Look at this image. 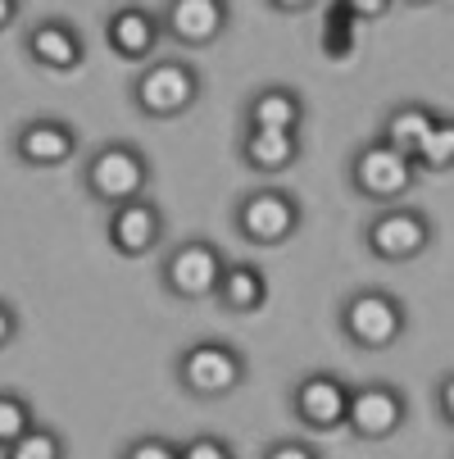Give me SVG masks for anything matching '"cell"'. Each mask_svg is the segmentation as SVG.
<instances>
[{"mask_svg": "<svg viewBox=\"0 0 454 459\" xmlns=\"http://www.w3.org/2000/svg\"><path fill=\"white\" fill-rule=\"evenodd\" d=\"M205 96V78L191 59L182 55H155L146 59L141 69L127 82V100L141 118H155V123H168V118H182L201 105Z\"/></svg>", "mask_w": 454, "mask_h": 459, "instance_id": "6da1fadb", "label": "cell"}, {"mask_svg": "<svg viewBox=\"0 0 454 459\" xmlns=\"http://www.w3.org/2000/svg\"><path fill=\"white\" fill-rule=\"evenodd\" d=\"M173 382L191 401H227L250 382V359L236 342L201 337L173 355Z\"/></svg>", "mask_w": 454, "mask_h": 459, "instance_id": "7a4b0ae2", "label": "cell"}, {"mask_svg": "<svg viewBox=\"0 0 454 459\" xmlns=\"http://www.w3.org/2000/svg\"><path fill=\"white\" fill-rule=\"evenodd\" d=\"M78 182H82V191H87V201L114 210V205L137 201V195L150 191L155 164H150V155H146L137 142L109 137V142H100L96 151H87Z\"/></svg>", "mask_w": 454, "mask_h": 459, "instance_id": "3957f363", "label": "cell"}, {"mask_svg": "<svg viewBox=\"0 0 454 459\" xmlns=\"http://www.w3.org/2000/svg\"><path fill=\"white\" fill-rule=\"evenodd\" d=\"M337 327L350 351L364 355H381V351H396L409 333V305L386 291V287H355L341 309H337Z\"/></svg>", "mask_w": 454, "mask_h": 459, "instance_id": "277c9868", "label": "cell"}, {"mask_svg": "<svg viewBox=\"0 0 454 459\" xmlns=\"http://www.w3.org/2000/svg\"><path fill=\"white\" fill-rule=\"evenodd\" d=\"M300 228H304V201L278 182H259L241 191L232 205V232L259 250H282L287 241L300 237Z\"/></svg>", "mask_w": 454, "mask_h": 459, "instance_id": "5b68a950", "label": "cell"}, {"mask_svg": "<svg viewBox=\"0 0 454 459\" xmlns=\"http://www.w3.org/2000/svg\"><path fill=\"white\" fill-rule=\"evenodd\" d=\"M423 169L414 155H405L400 146H391L386 137H368L350 151L346 160V182L359 201L368 205H400L405 195L418 186Z\"/></svg>", "mask_w": 454, "mask_h": 459, "instance_id": "8992f818", "label": "cell"}, {"mask_svg": "<svg viewBox=\"0 0 454 459\" xmlns=\"http://www.w3.org/2000/svg\"><path fill=\"white\" fill-rule=\"evenodd\" d=\"M223 269H227V255L218 250V241L182 237L177 246H168L159 255V287H164L168 300L201 305V300H214V291L223 282Z\"/></svg>", "mask_w": 454, "mask_h": 459, "instance_id": "52a82bcc", "label": "cell"}, {"mask_svg": "<svg viewBox=\"0 0 454 459\" xmlns=\"http://www.w3.org/2000/svg\"><path fill=\"white\" fill-rule=\"evenodd\" d=\"M436 241V223L418 205H377L364 223V250L377 264H414Z\"/></svg>", "mask_w": 454, "mask_h": 459, "instance_id": "ba28073f", "label": "cell"}, {"mask_svg": "<svg viewBox=\"0 0 454 459\" xmlns=\"http://www.w3.org/2000/svg\"><path fill=\"white\" fill-rule=\"evenodd\" d=\"M405 423H409V396H405V386L386 382V377L355 382L350 414H346V432L355 441L381 446V441H391Z\"/></svg>", "mask_w": 454, "mask_h": 459, "instance_id": "9c48e42d", "label": "cell"}, {"mask_svg": "<svg viewBox=\"0 0 454 459\" xmlns=\"http://www.w3.org/2000/svg\"><path fill=\"white\" fill-rule=\"evenodd\" d=\"M350 396H355V382H346L332 368H313V373L291 382L287 401H291V419L304 432H337V428H346Z\"/></svg>", "mask_w": 454, "mask_h": 459, "instance_id": "30bf717a", "label": "cell"}, {"mask_svg": "<svg viewBox=\"0 0 454 459\" xmlns=\"http://www.w3.org/2000/svg\"><path fill=\"white\" fill-rule=\"evenodd\" d=\"M10 151L23 169H64L73 164V155L82 151V133L69 123V118H55V114H37V118H23L10 137Z\"/></svg>", "mask_w": 454, "mask_h": 459, "instance_id": "8fae6325", "label": "cell"}, {"mask_svg": "<svg viewBox=\"0 0 454 459\" xmlns=\"http://www.w3.org/2000/svg\"><path fill=\"white\" fill-rule=\"evenodd\" d=\"M19 46H23L28 64L41 69V74H59L64 78V74H78L87 64V41H82L78 23L64 19V14H46V19L28 23Z\"/></svg>", "mask_w": 454, "mask_h": 459, "instance_id": "7c38bea8", "label": "cell"}, {"mask_svg": "<svg viewBox=\"0 0 454 459\" xmlns=\"http://www.w3.org/2000/svg\"><path fill=\"white\" fill-rule=\"evenodd\" d=\"M164 232H168V219L159 210V201H150V191L137 195V201H123L109 210L105 219V241L118 259H146L164 246Z\"/></svg>", "mask_w": 454, "mask_h": 459, "instance_id": "4fadbf2b", "label": "cell"}, {"mask_svg": "<svg viewBox=\"0 0 454 459\" xmlns=\"http://www.w3.org/2000/svg\"><path fill=\"white\" fill-rule=\"evenodd\" d=\"M168 41L182 50H205L227 37L232 28V0H164L159 5Z\"/></svg>", "mask_w": 454, "mask_h": 459, "instance_id": "5bb4252c", "label": "cell"}, {"mask_svg": "<svg viewBox=\"0 0 454 459\" xmlns=\"http://www.w3.org/2000/svg\"><path fill=\"white\" fill-rule=\"evenodd\" d=\"M164 37L168 32H164L159 10H146V5H133V0H127V5H118V10L105 14V46L118 59H127V64L155 59V50H159Z\"/></svg>", "mask_w": 454, "mask_h": 459, "instance_id": "9a60e30c", "label": "cell"}, {"mask_svg": "<svg viewBox=\"0 0 454 459\" xmlns=\"http://www.w3.org/2000/svg\"><path fill=\"white\" fill-rule=\"evenodd\" d=\"M300 155H304V137L282 133V127H241L236 137V160L254 178H282L300 164Z\"/></svg>", "mask_w": 454, "mask_h": 459, "instance_id": "2e32d148", "label": "cell"}, {"mask_svg": "<svg viewBox=\"0 0 454 459\" xmlns=\"http://www.w3.org/2000/svg\"><path fill=\"white\" fill-rule=\"evenodd\" d=\"M273 300V282L269 273L254 264V259H227L223 282L214 291V305L232 318H250V314H264Z\"/></svg>", "mask_w": 454, "mask_h": 459, "instance_id": "e0dca14e", "label": "cell"}, {"mask_svg": "<svg viewBox=\"0 0 454 459\" xmlns=\"http://www.w3.org/2000/svg\"><path fill=\"white\" fill-rule=\"evenodd\" d=\"M309 105L296 87L269 82L241 100V127H282V133H304Z\"/></svg>", "mask_w": 454, "mask_h": 459, "instance_id": "ac0fdd59", "label": "cell"}, {"mask_svg": "<svg viewBox=\"0 0 454 459\" xmlns=\"http://www.w3.org/2000/svg\"><path fill=\"white\" fill-rule=\"evenodd\" d=\"M436 109L427 100H396L391 109L381 114V127H377V137H386L391 146H400L405 155H418V146L427 142V133L436 127Z\"/></svg>", "mask_w": 454, "mask_h": 459, "instance_id": "d6986e66", "label": "cell"}, {"mask_svg": "<svg viewBox=\"0 0 454 459\" xmlns=\"http://www.w3.org/2000/svg\"><path fill=\"white\" fill-rule=\"evenodd\" d=\"M69 455V441L59 437V428H46V423H32L14 446L0 450V459H64Z\"/></svg>", "mask_w": 454, "mask_h": 459, "instance_id": "ffe728a7", "label": "cell"}, {"mask_svg": "<svg viewBox=\"0 0 454 459\" xmlns=\"http://www.w3.org/2000/svg\"><path fill=\"white\" fill-rule=\"evenodd\" d=\"M418 169L423 173H450L454 169V114H441L436 127L427 133V142L418 146Z\"/></svg>", "mask_w": 454, "mask_h": 459, "instance_id": "44dd1931", "label": "cell"}, {"mask_svg": "<svg viewBox=\"0 0 454 459\" xmlns=\"http://www.w3.org/2000/svg\"><path fill=\"white\" fill-rule=\"evenodd\" d=\"M359 19L341 5V0H332V19L322 23V37H318V46H322V55L328 59H346L350 50H355V37H359Z\"/></svg>", "mask_w": 454, "mask_h": 459, "instance_id": "7402d4cb", "label": "cell"}, {"mask_svg": "<svg viewBox=\"0 0 454 459\" xmlns=\"http://www.w3.org/2000/svg\"><path fill=\"white\" fill-rule=\"evenodd\" d=\"M32 423H37V410H32V401L23 396V391H14V386L0 391V450L14 446Z\"/></svg>", "mask_w": 454, "mask_h": 459, "instance_id": "603a6c76", "label": "cell"}, {"mask_svg": "<svg viewBox=\"0 0 454 459\" xmlns=\"http://www.w3.org/2000/svg\"><path fill=\"white\" fill-rule=\"evenodd\" d=\"M123 455H127V459H182V441L146 432V437H133V441H127Z\"/></svg>", "mask_w": 454, "mask_h": 459, "instance_id": "cb8c5ba5", "label": "cell"}, {"mask_svg": "<svg viewBox=\"0 0 454 459\" xmlns=\"http://www.w3.org/2000/svg\"><path fill=\"white\" fill-rule=\"evenodd\" d=\"M232 455H236V446L214 432H196L182 441V459H232Z\"/></svg>", "mask_w": 454, "mask_h": 459, "instance_id": "d4e9b609", "label": "cell"}, {"mask_svg": "<svg viewBox=\"0 0 454 459\" xmlns=\"http://www.w3.org/2000/svg\"><path fill=\"white\" fill-rule=\"evenodd\" d=\"M264 455L269 459H318L322 446L318 441H304V437H278V441L264 446Z\"/></svg>", "mask_w": 454, "mask_h": 459, "instance_id": "484cf974", "label": "cell"}, {"mask_svg": "<svg viewBox=\"0 0 454 459\" xmlns=\"http://www.w3.org/2000/svg\"><path fill=\"white\" fill-rule=\"evenodd\" d=\"M432 405H436V419L454 432V368L436 377V386H432Z\"/></svg>", "mask_w": 454, "mask_h": 459, "instance_id": "4316f807", "label": "cell"}, {"mask_svg": "<svg viewBox=\"0 0 454 459\" xmlns=\"http://www.w3.org/2000/svg\"><path fill=\"white\" fill-rule=\"evenodd\" d=\"M341 5L359 19V23H377L381 14H391V5L396 0H341Z\"/></svg>", "mask_w": 454, "mask_h": 459, "instance_id": "83f0119b", "label": "cell"}, {"mask_svg": "<svg viewBox=\"0 0 454 459\" xmlns=\"http://www.w3.org/2000/svg\"><path fill=\"white\" fill-rule=\"evenodd\" d=\"M14 342H19V305L5 300L0 305V351H10Z\"/></svg>", "mask_w": 454, "mask_h": 459, "instance_id": "f1b7e54d", "label": "cell"}, {"mask_svg": "<svg viewBox=\"0 0 454 459\" xmlns=\"http://www.w3.org/2000/svg\"><path fill=\"white\" fill-rule=\"evenodd\" d=\"M264 5L273 10V14H287V19H296V14H309L318 0H264Z\"/></svg>", "mask_w": 454, "mask_h": 459, "instance_id": "f546056e", "label": "cell"}, {"mask_svg": "<svg viewBox=\"0 0 454 459\" xmlns=\"http://www.w3.org/2000/svg\"><path fill=\"white\" fill-rule=\"evenodd\" d=\"M23 14V0H0V28H19Z\"/></svg>", "mask_w": 454, "mask_h": 459, "instance_id": "4dcf8cb0", "label": "cell"}, {"mask_svg": "<svg viewBox=\"0 0 454 459\" xmlns=\"http://www.w3.org/2000/svg\"><path fill=\"white\" fill-rule=\"evenodd\" d=\"M405 5H418L423 10V5H436V0H405Z\"/></svg>", "mask_w": 454, "mask_h": 459, "instance_id": "1f68e13d", "label": "cell"}]
</instances>
